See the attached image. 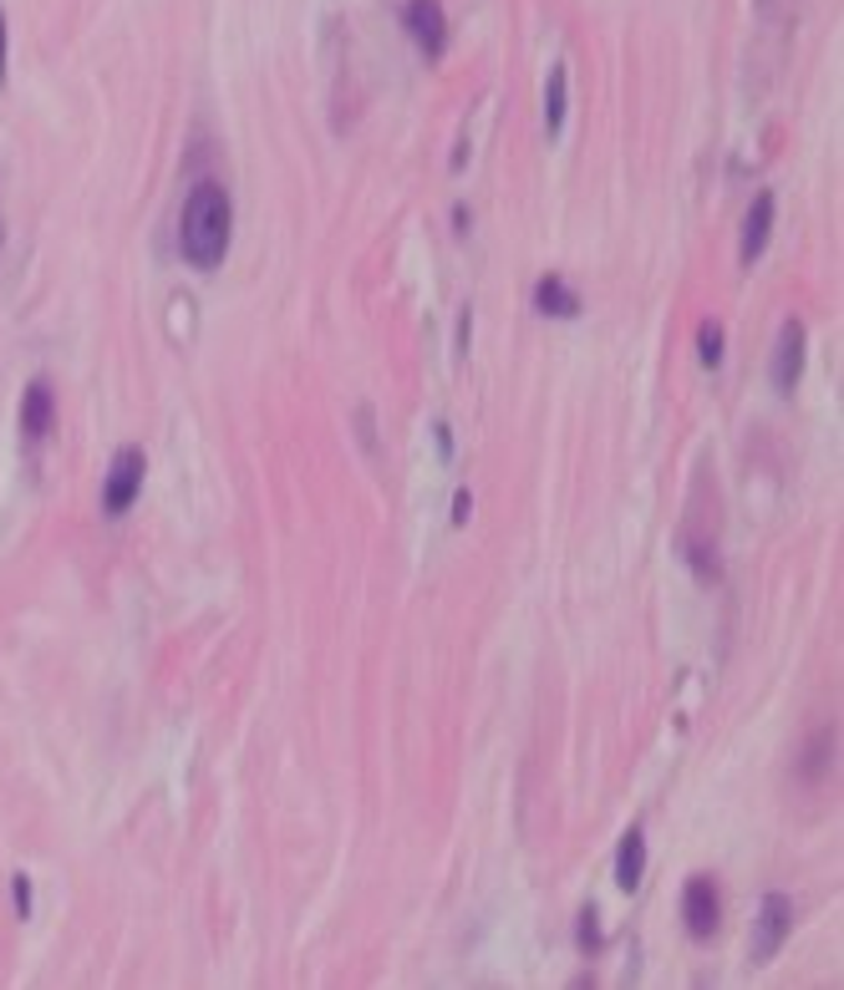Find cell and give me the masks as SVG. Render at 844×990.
Returning a JSON list of instances; mask_svg holds the SVG:
<instances>
[{"label": "cell", "mask_w": 844, "mask_h": 990, "mask_svg": "<svg viewBox=\"0 0 844 990\" xmlns=\"http://www.w3.org/2000/svg\"><path fill=\"white\" fill-rule=\"evenodd\" d=\"M723 346H727L723 321H702V331H697V361H702V366H707V371L723 366Z\"/></svg>", "instance_id": "13"}, {"label": "cell", "mask_w": 844, "mask_h": 990, "mask_svg": "<svg viewBox=\"0 0 844 990\" xmlns=\"http://www.w3.org/2000/svg\"><path fill=\"white\" fill-rule=\"evenodd\" d=\"M804 356H808V335L804 321H784L778 325V341H773V366H768V382L773 392H794L798 376H804Z\"/></svg>", "instance_id": "5"}, {"label": "cell", "mask_w": 844, "mask_h": 990, "mask_svg": "<svg viewBox=\"0 0 844 990\" xmlns=\"http://www.w3.org/2000/svg\"><path fill=\"white\" fill-rule=\"evenodd\" d=\"M402 26H408L412 47H418L422 57L443 61V51H448V11H443V0H408V6H402Z\"/></svg>", "instance_id": "4"}, {"label": "cell", "mask_w": 844, "mask_h": 990, "mask_svg": "<svg viewBox=\"0 0 844 990\" xmlns=\"http://www.w3.org/2000/svg\"><path fill=\"white\" fill-rule=\"evenodd\" d=\"M534 311L550 315V321H575V315H580V295L560 275H544L540 285H534Z\"/></svg>", "instance_id": "9"}, {"label": "cell", "mask_w": 844, "mask_h": 990, "mask_svg": "<svg viewBox=\"0 0 844 990\" xmlns=\"http://www.w3.org/2000/svg\"><path fill=\"white\" fill-rule=\"evenodd\" d=\"M11 26H6V6H0V87H6V67H11Z\"/></svg>", "instance_id": "18"}, {"label": "cell", "mask_w": 844, "mask_h": 990, "mask_svg": "<svg viewBox=\"0 0 844 990\" xmlns=\"http://www.w3.org/2000/svg\"><path fill=\"white\" fill-rule=\"evenodd\" d=\"M433 442H438V457L453 463V427H448V422H433Z\"/></svg>", "instance_id": "17"}, {"label": "cell", "mask_w": 844, "mask_h": 990, "mask_svg": "<svg viewBox=\"0 0 844 990\" xmlns=\"http://www.w3.org/2000/svg\"><path fill=\"white\" fill-rule=\"evenodd\" d=\"M834 752H840V731H834V727H814L804 757H798V777H804V782H820V777L834 767Z\"/></svg>", "instance_id": "11"}, {"label": "cell", "mask_w": 844, "mask_h": 990, "mask_svg": "<svg viewBox=\"0 0 844 990\" xmlns=\"http://www.w3.org/2000/svg\"><path fill=\"white\" fill-rule=\"evenodd\" d=\"M682 919H687L692 940H712L717 935V925H723V895H717V883L707 873L687 879V889H682Z\"/></svg>", "instance_id": "6"}, {"label": "cell", "mask_w": 844, "mask_h": 990, "mask_svg": "<svg viewBox=\"0 0 844 990\" xmlns=\"http://www.w3.org/2000/svg\"><path fill=\"white\" fill-rule=\"evenodd\" d=\"M0 250H6V214H0Z\"/></svg>", "instance_id": "21"}, {"label": "cell", "mask_w": 844, "mask_h": 990, "mask_svg": "<svg viewBox=\"0 0 844 990\" xmlns=\"http://www.w3.org/2000/svg\"><path fill=\"white\" fill-rule=\"evenodd\" d=\"M234 239V199L219 179H199L179 214V254L193 270H219Z\"/></svg>", "instance_id": "1"}, {"label": "cell", "mask_w": 844, "mask_h": 990, "mask_svg": "<svg viewBox=\"0 0 844 990\" xmlns=\"http://www.w3.org/2000/svg\"><path fill=\"white\" fill-rule=\"evenodd\" d=\"M143 477H148L143 447H118L112 463H108V477H102V514L108 518L128 514V508L138 503V493H143Z\"/></svg>", "instance_id": "2"}, {"label": "cell", "mask_w": 844, "mask_h": 990, "mask_svg": "<svg viewBox=\"0 0 844 990\" xmlns=\"http://www.w3.org/2000/svg\"><path fill=\"white\" fill-rule=\"evenodd\" d=\"M469 224H473V214L459 203V209H453V229H459V234H469Z\"/></svg>", "instance_id": "20"}, {"label": "cell", "mask_w": 844, "mask_h": 990, "mask_svg": "<svg viewBox=\"0 0 844 990\" xmlns=\"http://www.w3.org/2000/svg\"><path fill=\"white\" fill-rule=\"evenodd\" d=\"M580 944H585V950H601L605 944V935H601V925H595V909H585V915H580Z\"/></svg>", "instance_id": "14"}, {"label": "cell", "mask_w": 844, "mask_h": 990, "mask_svg": "<svg viewBox=\"0 0 844 990\" xmlns=\"http://www.w3.org/2000/svg\"><path fill=\"white\" fill-rule=\"evenodd\" d=\"M469 518H473V493L459 488V493H453V528H463Z\"/></svg>", "instance_id": "16"}, {"label": "cell", "mask_w": 844, "mask_h": 990, "mask_svg": "<svg viewBox=\"0 0 844 990\" xmlns=\"http://www.w3.org/2000/svg\"><path fill=\"white\" fill-rule=\"evenodd\" d=\"M57 427V392H51V382H31L26 386V396H21V437L37 447L47 432Z\"/></svg>", "instance_id": "8"}, {"label": "cell", "mask_w": 844, "mask_h": 990, "mask_svg": "<svg viewBox=\"0 0 844 990\" xmlns=\"http://www.w3.org/2000/svg\"><path fill=\"white\" fill-rule=\"evenodd\" d=\"M773 219H778V199H773V189H763L758 199L748 203L743 239H737V260H743V264L763 260V250H768V239H773Z\"/></svg>", "instance_id": "7"}, {"label": "cell", "mask_w": 844, "mask_h": 990, "mask_svg": "<svg viewBox=\"0 0 844 990\" xmlns=\"http://www.w3.org/2000/svg\"><path fill=\"white\" fill-rule=\"evenodd\" d=\"M788 930H794V899L773 889V895H763L758 919H753V960L768 966L773 954L788 944Z\"/></svg>", "instance_id": "3"}, {"label": "cell", "mask_w": 844, "mask_h": 990, "mask_svg": "<svg viewBox=\"0 0 844 990\" xmlns=\"http://www.w3.org/2000/svg\"><path fill=\"white\" fill-rule=\"evenodd\" d=\"M469 341H473V311H463V321H459V356H469Z\"/></svg>", "instance_id": "19"}, {"label": "cell", "mask_w": 844, "mask_h": 990, "mask_svg": "<svg viewBox=\"0 0 844 990\" xmlns=\"http://www.w3.org/2000/svg\"><path fill=\"white\" fill-rule=\"evenodd\" d=\"M565 112H570V72L565 67H550V82H544V132L550 138L565 132Z\"/></svg>", "instance_id": "12"}, {"label": "cell", "mask_w": 844, "mask_h": 990, "mask_svg": "<svg viewBox=\"0 0 844 990\" xmlns=\"http://www.w3.org/2000/svg\"><path fill=\"white\" fill-rule=\"evenodd\" d=\"M641 879H646V834L631 828L621 838V848H615V883L631 895V889H641Z\"/></svg>", "instance_id": "10"}, {"label": "cell", "mask_w": 844, "mask_h": 990, "mask_svg": "<svg viewBox=\"0 0 844 990\" xmlns=\"http://www.w3.org/2000/svg\"><path fill=\"white\" fill-rule=\"evenodd\" d=\"M11 899H16V915H21V919H31V873H16V883H11Z\"/></svg>", "instance_id": "15"}]
</instances>
